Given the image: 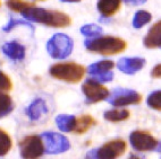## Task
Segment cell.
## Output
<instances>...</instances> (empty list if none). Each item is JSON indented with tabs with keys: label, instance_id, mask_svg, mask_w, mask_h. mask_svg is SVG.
<instances>
[{
	"label": "cell",
	"instance_id": "cell-9",
	"mask_svg": "<svg viewBox=\"0 0 161 159\" xmlns=\"http://www.w3.org/2000/svg\"><path fill=\"white\" fill-rule=\"evenodd\" d=\"M82 90L86 97V103L93 104L107 100L109 96V90L101 85L100 81L95 79H87L82 86Z\"/></svg>",
	"mask_w": 161,
	"mask_h": 159
},
{
	"label": "cell",
	"instance_id": "cell-25",
	"mask_svg": "<svg viewBox=\"0 0 161 159\" xmlns=\"http://www.w3.org/2000/svg\"><path fill=\"white\" fill-rule=\"evenodd\" d=\"M147 105L153 110L161 111V90H155L147 97Z\"/></svg>",
	"mask_w": 161,
	"mask_h": 159
},
{
	"label": "cell",
	"instance_id": "cell-1",
	"mask_svg": "<svg viewBox=\"0 0 161 159\" xmlns=\"http://www.w3.org/2000/svg\"><path fill=\"white\" fill-rule=\"evenodd\" d=\"M22 14L26 19L31 22L52 26V27H66L70 24V18L66 14L57 12V10H47L43 8H37V7H34V5L25 9Z\"/></svg>",
	"mask_w": 161,
	"mask_h": 159
},
{
	"label": "cell",
	"instance_id": "cell-26",
	"mask_svg": "<svg viewBox=\"0 0 161 159\" xmlns=\"http://www.w3.org/2000/svg\"><path fill=\"white\" fill-rule=\"evenodd\" d=\"M10 89H12V81L9 77L6 74H3V71H0V90L8 91Z\"/></svg>",
	"mask_w": 161,
	"mask_h": 159
},
{
	"label": "cell",
	"instance_id": "cell-6",
	"mask_svg": "<svg viewBox=\"0 0 161 159\" xmlns=\"http://www.w3.org/2000/svg\"><path fill=\"white\" fill-rule=\"evenodd\" d=\"M107 100L111 105L121 107V106L133 105V104H140L142 100V96L137 91L132 89L116 88L112 90L111 95L107 97Z\"/></svg>",
	"mask_w": 161,
	"mask_h": 159
},
{
	"label": "cell",
	"instance_id": "cell-19",
	"mask_svg": "<svg viewBox=\"0 0 161 159\" xmlns=\"http://www.w3.org/2000/svg\"><path fill=\"white\" fill-rule=\"evenodd\" d=\"M128 116H130V112L127 110H112L104 113V119L110 122H120L128 119Z\"/></svg>",
	"mask_w": 161,
	"mask_h": 159
},
{
	"label": "cell",
	"instance_id": "cell-24",
	"mask_svg": "<svg viewBox=\"0 0 161 159\" xmlns=\"http://www.w3.org/2000/svg\"><path fill=\"white\" fill-rule=\"evenodd\" d=\"M80 33H82L84 36L97 37L102 34V28H101L100 26L94 25V24H89V25H85L80 28Z\"/></svg>",
	"mask_w": 161,
	"mask_h": 159
},
{
	"label": "cell",
	"instance_id": "cell-16",
	"mask_svg": "<svg viewBox=\"0 0 161 159\" xmlns=\"http://www.w3.org/2000/svg\"><path fill=\"white\" fill-rule=\"evenodd\" d=\"M115 67V63L110 61V60H103V61H99L93 64H91L87 68V71L91 76H98V74H106L108 71H110L112 68Z\"/></svg>",
	"mask_w": 161,
	"mask_h": 159
},
{
	"label": "cell",
	"instance_id": "cell-29",
	"mask_svg": "<svg viewBox=\"0 0 161 159\" xmlns=\"http://www.w3.org/2000/svg\"><path fill=\"white\" fill-rule=\"evenodd\" d=\"M151 76L154 78H161V63L153 68V70L151 71Z\"/></svg>",
	"mask_w": 161,
	"mask_h": 159
},
{
	"label": "cell",
	"instance_id": "cell-31",
	"mask_svg": "<svg viewBox=\"0 0 161 159\" xmlns=\"http://www.w3.org/2000/svg\"><path fill=\"white\" fill-rule=\"evenodd\" d=\"M155 151H158V152H161V142L157 145V147H155Z\"/></svg>",
	"mask_w": 161,
	"mask_h": 159
},
{
	"label": "cell",
	"instance_id": "cell-12",
	"mask_svg": "<svg viewBox=\"0 0 161 159\" xmlns=\"http://www.w3.org/2000/svg\"><path fill=\"white\" fill-rule=\"evenodd\" d=\"M144 44L149 49L161 48V20L150 28L149 33L144 38Z\"/></svg>",
	"mask_w": 161,
	"mask_h": 159
},
{
	"label": "cell",
	"instance_id": "cell-23",
	"mask_svg": "<svg viewBox=\"0 0 161 159\" xmlns=\"http://www.w3.org/2000/svg\"><path fill=\"white\" fill-rule=\"evenodd\" d=\"M7 6L15 13H23L25 9L33 6V3H26L24 0H7Z\"/></svg>",
	"mask_w": 161,
	"mask_h": 159
},
{
	"label": "cell",
	"instance_id": "cell-20",
	"mask_svg": "<svg viewBox=\"0 0 161 159\" xmlns=\"http://www.w3.org/2000/svg\"><path fill=\"white\" fill-rule=\"evenodd\" d=\"M151 20V15L150 13L145 12V10H138L136 14L134 15L133 18V26L135 28H141L145 24H147Z\"/></svg>",
	"mask_w": 161,
	"mask_h": 159
},
{
	"label": "cell",
	"instance_id": "cell-15",
	"mask_svg": "<svg viewBox=\"0 0 161 159\" xmlns=\"http://www.w3.org/2000/svg\"><path fill=\"white\" fill-rule=\"evenodd\" d=\"M47 111H48V108L46 106V103L42 100H40V98H37L29 106V108H27V115H29V117L31 120L35 121V120L40 119L44 113H47Z\"/></svg>",
	"mask_w": 161,
	"mask_h": 159
},
{
	"label": "cell",
	"instance_id": "cell-8",
	"mask_svg": "<svg viewBox=\"0 0 161 159\" xmlns=\"http://www.w3.org/2000/svg\"><path fill=\"white\" fill-rule=\"evenodd\" d=\"M19 149L22 157L26 159H33L41 157L46 151L44 150L43 140H42L41 136H26L25 139H23L19 142Z\"/></svg>",
	"mask_w": 161,
	"mask_h": 159
},
{
	"label": "cell",
	"instance_id": "cell-27",
	"mask_svg": "<svg viewBox=\"0 0 161 159\" xmlns=\"http://www.w3.org/2000/svg\"><path fill=\"white\" fill-rule=\"evenodd\" d=\"M18 25H25V26H27V27H30L31 29H33V26H32L31 24H29L27 22H25V20H17V19H12L3 29L5 32H8L12 28H14L15 26H18Z\"/></svg>",
	"mask_w": 161,
	"mask_h": 159
},
{
	"label": "cell",
	"instance_id": "cell-5",
	"mask_svg": "<svg viewBox=\"0 0 161 159\" xmlns=\"http://www.w3.org/2000/svg\"><path fill=\"white\" fill-rule=\"evenodd\" d=\"M126 150V142L124 140H112L103 145L100 149L91 150L86 155L87 158L114 159L121 156Z\"/></svg>",
	"mask_w": 161,
	"mask_h": 159
},
{
	"label": "cell",
	"instance_id": "cell-17",
	"mask_svg": "<svg viewBox=\"0 0 161 159\" xmlns=\"http://www.w3.org/2000/svg\"><path fill=\"white\" fill-rule=\"evenodd\" d=\"M58 129L63 132H72L75 129L76 124V117L72 115H59L56 117Z\"/></svg>",
	"mask_w": 161,
	"mask_h": 159
},
{
	"label": "cell",
	"instance_id": "cell-22",
	"mask_svg": "<svg viewBox=\"0 0 161 159\" xmlns=\"http://www.w3.org/2000/svg\"><path fill=\"white\" fill-rule=\"evenodd\" d=\"M12 148V138L0 129V156H5Z\"/></svg>",
	"mask_w": 161,
	"mask_h": 159
},
{
	"label": "cell",
	"instance_id": "cell-28",
	"mask_svg": "<svg viewBox=\"0 0 161 159\" xmlns=\"http://www.w3.org/2000/svg\"><path fill=\"white\" fill-rule=\"evenodd\" d=\"M112 78H114V74H112V71H108L106 74H98V76H94L93 77V79L98 80L100 83H107V81H111Z\"/></svg>",
	"mask_w": 161,
	"mask_h": 159
},
{
	"label": "cell",
	"instance_id": "cell-11",
	"mask_svg": "<svg viewBox=\"0 0 161 159\" xmlns=\"http://www.w3.org/2000/svg\"><path fill=\"white\" fill-rule=\"evenodd\" d=\"M145 65V60L142 58H123L118 61V69L127 74H133L140 71Z\"/></svg>",
	"mask_w": 161,
	"mask_h": 159
},
{
	"label": "cell",
	"instance_id": "cell-30",
	"mask_svg": "<svg viewBox=\"0 0 161 159\" xmlns=\"http://www.w3.org/2000/svg\"><path fill=\"white\" fill-rule=\"evenodd\" d=\"M123 1L126 3H132V5H142V3H144L147 0H123Z\"/></svg>",
	"mask_w": 161,
	"mask_h": 159
},
{
	"label": "cell",
	"instance_id": "cell-3",
	"mask_svg": "<svg viewBox=\"0 0 161 159\" xmlns=\"http://www.w3.org/2000/svg\"><path fill=\"white\" fill-rule=\"evenodd\" d=\"M85 74L83 65L74 62L56 63L50 68V74L53 78L67 83H78Z\"/></svg>",
	"mask_w": 161,
	"mask_h": 159
},
{
	"label": "cell",
	"instance_id": "cell-13",
	"mask_svg": "<svg viewBox=\"0 0 161 159\" xmlns=\"http://www.w3.org/2000/svg\"><path fill=\"white\" fill-rule=\"evenodd\" d=\"M3 52L12 60H22L25 55V48L17 42H8L3 46Z\"/></svg>",
	"mask_w": 161,
	"mask_h": 159
},
{
	"label": "cell",
	"instance_id": "cell-18",
	"mask_svg": "<svg viewBox=\"0 0 161 159\" xmlns=\"http://www.w3.org/2000/svg\"><path fill=\"white\" fill-rule=\"evenodd\" d=\"M94 124V119L90 115H83L80 119H76V124H75V133L82 134L85 133L92 125Z\"/></svg>",
	"mask_w": 161,
	"mask_h": 159
},
{
	"label": "cell",
	"instance_id": "cell-2",
	"mask_svg": "<svg viewBox=\"0 0 161 159\" xmlns=\"http://www.w3.org/2000/svg\"><path fill=\"white\" fill-rule=\"evenodd\" d=\"M84 44L89 51L103 55L120 53L126 49V42L115 36H103L93 40H86Z\"/></svg>",
	"mask_w": 161,
	"mask_h": 159
},
{
	"label": "cell",
	"instance_id": "cell-14",
	"mask_svg": "<svg viewBox=\"0 0 161 159\" xmlns=\"http://www.w3.org/2000/svg\"><path fill=\"white\" fill-rule=\"evenodd\" d=\"M120 8V0H99L98 10L104 17H110Z\"/></svg>",
	"mask_w": 161,
	"mask_h": 159
},
{
	"label": "cell",
	"instance_id": "cell-32",
	"mask_svg": "<svg viewBox=\"0 0 161 159\" xmlns=\"http://www.w3.org/2000/svg\"><path fill=\"white\" fill-rule=\"evenodd\" d=\"M61 1H66V3H77V1H80V0H61Z\"/></svg>",
	"mask_w": 161,
	"mask_h": 159
},
{
	"label": "cell",
	"instance_id": "cell-4",
	"mask_svg": "<svg viewBox=\"0 0 161 159\" xmlns=\"http://www.w3.org/2000/svg\"><path fill=\"white\" fill-rule=\"evenodd\" d=\"M74 43L65 34H56L47 43V51L53 59H66L73 51Z\"/></svg>",
	"mask_w": 161,
	"mask_h": 159
},
{
	"label": "cell",
	"instance_id": "cell-21",
	"mask_svg": "<svg viewBox=\"0 0 161 159\" xmlns=\"http://www.w3.org/2000/svg\"><path fill=\"white\" fill-rule=\"evenodd\" d=\"M13 110V100L7 94L0 93V117L6 116Z\"/></svg>",
	"mask_w": 161,
	"mask_h": 159
},
{
	"label": "cell",
	"instance_id": "cell-7",
	"mask_svg": "<svg viewBox=\"0 0 161 159\" xmlns=\"http://www.w3.org/2000/svg\"><path fill=\"white\" fill-rule=\"evenodd\" d=\"M41 138L43 140L44 150L50 155L65 152L70 148L68 139L63 134L55 133V132H46L41 134Z\"/></svg>",
	"mask_w": 161,
	"mask_h": 159
},
{
	"label": "cell",
	"instance_id": "cell-10",
	"mask_svg": "<svg viewBox=\"0 0 161 159\" xmlns=\"http://www.w3.org/2000/svg\"><path fill=\"white\" fill-rule=\"evenodd\" d=\"M133 149L136 151H150L155 149L158 142L152 136L145 131H134L130 136Z\"/></svg>",
	"mask_w": 161,
	"mask_h": 159
}]
</instances>
